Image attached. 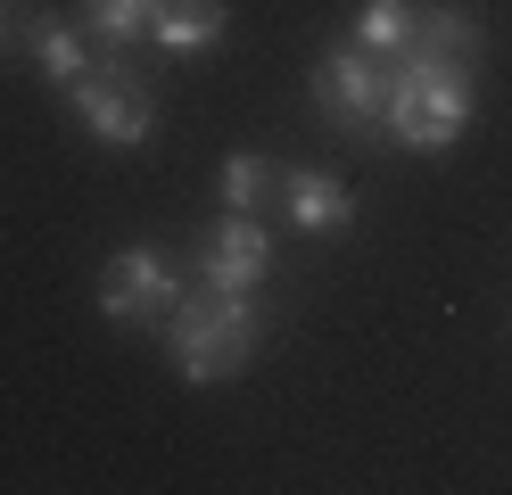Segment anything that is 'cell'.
<instances>
[{"label":"cell","mask_w":512,"mask_h":495,"mask_svg":"<svg viewBox=\"0 0 512 495\" xmlns=\"http://www.w3.org/2000/svg\"><path fill=\"white\" fill-rule=\"evenodd\" d=\"M256 339H265V322H256L248 289H190L182 306L166 314V347H174V372L182 380H232L256 363Z\"/></svg>","instance_id":"cell-1"},{"label":"cell","mask_w":512,"mask_h":495,"mask_svg":"<svg viewBox=\"0 0 512 495\" xmlns=\"http://www.w3.org/2000/svg\"><path fill=\"white\" fill-rule=\"evenodd\" d=\"M389 58H372L356 33H347L339 50H323V66H314V108H323L347 141H389Z\"/></svg>","instance_id":"cell-2"},{"label":"cell","mask_w":512,"mask_h":495,"mask_svg":"<svg viewBox=\"0 0 512 495\" xmlns=\"http://www.w3.org/2000/svg\"><path fill=\"white\" fill-rule=\"evenodd\" d=\"M389 132L405 149H455L471 132V75L463 66H389Z\"/></svg>","instance_id":"cell-3"},{"label":"cell","mask_w":512,"mask_h":495,"mask_svg":"<svg viewBox=\"0 0 512 495\" xmlns=\"http://www.w3.org/2000/svg\"><path fill=\"white\" fill-rule=\"evenodd\" d=\"M67 99H75V116L100 132L108 149H141L149 132H157V99H149V83L133 75V66H124V50H100L67 83Z\"/></svg>","instance_id":"cell-4"},{"label":"cell","mask_w":512,"mask_h":495,"mask_svg":"<svg viewBox=\"0 0 512 495\" xmlns=\"http://www.w3.org/2000/svg\"><path fill=\"white\" fill-rule=\"evenodd\" d=\"M182 306V273L166 248H116L100 273V314L108 322H166Z\"/></svg>","instance_id":"cell-5"},{"label":"cell","mask_w":512,"mask_h":495,"mask_svg":"<svg viewBox=\"0 0 512 495\" xmlns=\"http://www.w3.org/2000/svg\"><path fill=\"white\" fill-rule=\"evenodd\" d=\"M265 264H273V231L232 207V215L207 231V248H199V281H215V289H256V281H265Z\"/></svg>","instance_id":"cell-6"},{"label":"cell","mask_w":512,"mask_h":495,"mask_svg":"<svg viewBox=\"0 0 512 495\" xmlns=\"http://www.w3.org/2000/svg\"><path fill=\"white\" fill-rule=\"evenodd\" d=\"M479 50H488V33H479L471 9H422L413 17V42L389 58V66H479Z\"/></svg>","instance_id":"cell-7"},{"label":"cell","mask_w":512,"mask_h":495,"mask_svg":"<svg viewBox=\"0 0 512 495\" xmlns=\"http://www.w3.org/2000/svg\"><path fill=\"white\" fill-rule=\"evenodd\" d=\"M17 42H25V50H34V66H42V75H50L58 91H67V83L83 75V66H91V58H100V50H91V42H83V25H58L50 9H25V17H17Z\"/></svg>","instance_id":"cell-8"},{"label":"cell","mask_w":512,"mask_h":495,"mask_svg":"<svg viewBox=\"0 0 512 495\" xmlns=\"http://www.w3.org/2000/svg\"><path fill=\"white\" fill-rule=\"evenodd\" d=\"M281 207H290L298 231H347V223H356V198H347V182L314 174V165H290V174H281Z\"/></svg>","instance_id":"cell-9"},{"label":"cell","mask_w":512,"mask_h":495,"mask_svg":"<svg viewBox=\"0 0 512 495\" xmlns=\"http://www.w3.org/2000/svg\"><path fill=\"white\" fill-rule=\"evenodd\" d=\"M223 25H232V9H223V0H157L149 42L182 58V50H207V42H223Z\"/></svg>","instance_id":"cell-10"},{"label":"cell","mask_w":512,"mask_h":495,"mask_svg":"<svg viewBox=\"0 0 512 495\" xmlns=\"http://www.w3.org/2000/svg\"><path fill=\"white\" fill-rule=\"evenodd\" d=\"M157 17V0H91L83 9V42L91 50H124V42H141Z\"/></svg>","instance_id":"cell-11"},{"label":"cell","mask_w":512,"mask_h":495,"mask_svg":"<svg viewBox=\"0 0 512 495\" xmlns=\"http://www.w3.org/2000/svg\"><path fill=\"white\" fill-rule=\"evenodd\" d=\"M413 0H364V17H356V42L372 50V58H397L405 42H413Z\"/></svg>","instance_id":"cell-12"},{"label":"cell","mask_w":512,"mask_h":495,"mask_svg":"<svg viewBox=\"0 0 512 495\" xmlns=\"http://www.w3.org/2000/svg\"><path fill=\"white\" fill-rule=\"evenodd\" d=\"M265 182H273V165L256 157V149H240L232 165H223V207H240V215H256V198H265Z\"/></svg>","instance_id":"cell-13"},{"label":"cell","mask_w":512,"mask_h":495,"mask_svg":"<svg viewBox=\"0 0 512 495\" xmlns=\"http://www.w3.org/2000/svg\"><path fill=\"white\" fill-rule=\"evenodd\" d=\"M17 17H25V0H0V42H17Z\"/></svg>","instance_id":"cell-14"}]
</instances>
